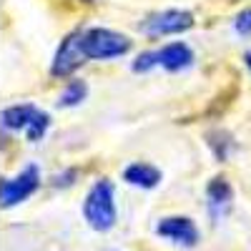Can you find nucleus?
Wrapping results in <instances>:
<instances>
[{
    "mask_svg": "<svg viewBox=\"0 0 251 251\" xmlns=\"http://www.w3.org/2000/svg\"><path fill=\"white\" fill-rule=\"evenodd\" d=\"M83 219L98 234H106L118 221V203H116V183L111 178H98L86 199H83Z\"/></svg>",
    "mask_w": 251,
    "mask_h": 251,
    "instance_id": "1",
    "label": "nucleus"
},
{
    "mask_svg": "<svg viewBox=\"0 0 251 251\" xmlns=\"http://www.w3.org/2000/svg\"><path fill=\"white\" fill-rule=\"evenodd\" d=\"M80 43L88 60H116L128 55L133 48V40L113 28H80Z\"/></svg>",
    "mask_w": 251,
    "mask_h": 251,
    "instance_id": "2",
    "label": "nucleus"
},
{
    "mask_svg": "<svg viewBox=\"0 0 251 251\" xmlns=\"http://www.w3.org/2000/svg\"><path fill=\"white\" fill-rule=\"evenodd\" d=\"M194 13L183 10V8H166V10H156L149 13L141 23L138 30L149 38H163V35H181L186 30L194 28Z\"/></svg>",
    "mask_w": 251,
    "mask_h": 251,
    "instance_id": "3",
    "label": "nucleus"
},
{
    "mask_svg": "<svg viewBox=\"0 0 251 251\" xmlns=\"http://www.w3.org/2000/svg\"><path fill=\"white\" fill-rule=\"evenodd\" d=\"M40 183H43V178H40V169L35 163H28L25 169H20L15 176L3 178V183H0V206L3 208L20 206L38 191Z\"/></svg>",
    "mask_w": 251,
    "mask_h": 251,
    "instance_id": "4",
    "label": "nucleus"
},
{
    "mask_svg": "<svg viewBox=\"0 0 251 251\" xmlns=\"http://www.w3.org/2000/svg\"><path fill=\"white\" fill-rule=\"evenodd\" d=\"M86 63H88V58L83 53L80 28H78V30H71L55 48V55L50 60V75L53 78H73V73L80 71Z\"/></svg>",
    "mask_w": 251,
    "mask_h": 251,
    "instance_id": "5",
    "label": "nucleus"
},
{
    "mask_svg": "<svg viewBox=\"0 0 251 251\" xmlns=\"http://www.w3.org/2000/svg\"><path fill=\"white\" fill-rule=\"evenodd\" d=\"M156 234L166 241L176 244V246H183V249H194L201 241V231H199L196 221L191 216H181V214L158 219Z\"/></svg>",
    "mask_w": 251,
    "mask_h": 251,
    "instance_id": "6",
    "label": "nucleus"
},
{
    "mask_svg": "<svg viewBox=\"0 0 251 251\" xmlns=\"http://www.w3.org/2000/svg\"><path fill=\"white\" fill-rule=\"evenodd\" d=\"M206 208H208V216L214 221L224 219L234 206V186L228 183L224 176H211L206 181Z\"/></svg>",
    "mask_w": 251,
    "mask_h": 251,
    "instance_id": "7",
    "label": "nucleus"
},
{
    "mask_svg": "<svg viewBox=\"0 0 251 251\" xmlns=\"http://www.w3.org/2000/svg\"><path fill=\"white\" fill-rule=\"evenodd\" d=\"M156 60H158V68L169 71V73H181L194 66L196 55L191 46H186L183 40H174V43H166L156 50Z\"/></svg>",
    "mask_w": 251,
    "mask_h": 251,
    "instance_id": "8",
    "label": "nucleus"
},
{
    "mask_svg": "<svg viewBox=\"0 0 251 251\" xmlns=\"http://www.w3.org/2000/svg\"><path fill=\"white\" fill-rule=\"evenodd\" d=\"M121 178L128 183V186H136V188H143V191H151L156 188L163 178L161 169L153 163H146V161H133L128 163L126 169L121 171Z\"/></svg>",
    "mask_w": 251,
    "mask_h": 251,
    "instance_id": "9",
    "label": "nucleus"
},
{
    "mask_svg": "<svg viewBox=\"0 0 251 251\" xmlns=\"http://www.w3.org/2000/svg\"><path fill=\"white\" fill-rule=\"evenodd\" d=\"M38 113V106H33V103H15V106H8L3 108V128L5 131H25L33 116Z\"/></svg>",
    "mask_w": 251,
    "mask_h": 251,
    "instance_id": "10",
    "label": "nucleus"
},
{
    "mask_svg": "<svg viewBox=\"0 0 251 251\" xmlns=\"http://www.w3.org/2000/svg\"><path fill=\"white\" fill-rule=\"evenodd\" d=\"M86 98H88V83L80 80V78H71L66 86H63V91L58 93V106L60 108H75Z\"/></svg>",
    "mask_w": 251,
    "mask_h": 251,
    "instance_id": "11",
    "label": "nucleus"
},
{
    "mask_svg": "<svg viewBox=\"0 0 251 251\" xmlns=\"http://www.w3.org/2000/svg\"><path fill=\"white\" fill-rule=\"evenodd\" d=\"M206 143H208V149H211V153L216 156V161H226L236 149L234 136L228 131H211L206 136Z\"/></svg>",
    "mask_w": 251,
    "mask_h": 251,
    "instance_id": "12",
    "label": "nucleus"
},
{
    "mask_svg": "<svg viewBox=\"0 0 251 251\" xmlns=\"http://www.w3.org/2000/svg\"><path fill=\"white\" fill-rule=\"evenodd\" d=\"M48 128H50V116H48L46 111H40V108H38V113L33 116L30 126L25 128V136H28V141L38 143V141H43V136L48 133Z\"/></svg>",
    "mask_w": 251,
    "mask_h": 251,
    "instance_id": "13",
    "label": "nucleus"
},
{
    "mask_svg": "<svg viewBox=\"0 0 251 251\" xmlns=\"http://www.w3.org/2000/svg\"><path fill=\"white\" fill-rule=\"evenodd\" d=\"M153 68H158L156 50H141V53L131 60V71H133V73H151Z\"/></svg>",
    "mask_w": 251,
    "mask_h": 251,
    "instance_id": "14",
    "label": "nucleus"
},
{
    "mask_svg": "<svg viewBox=\"0 0 251 251\" xmlns=\"http://www.w3.org/2000/svg\"><path fill=\"white\" fill-rule=\"evenodd\" d=\"M234 30L239 33V35H244V38H249L251 35V5L249 8H241L236 15H234Z\"/></svg>",
    "mask_w": 251,
    "mask_h": 251,
    "instance_id": "15",
    "label": "nucleus"
},
{
    "mask_svg": "<svg viewBox=\"0 0 251 251\" xmlns=\"http://www.w3.org/2000/svg\"><path fill=\"white\" fill-rule=\"evenodd\" d=\"M73 178H75V171H66V174L55 176L50 183H53L55 188H63V186H71V183H73Z\"/></svg>",
    "mask_w": 251,
    "mask_h": 251,
    "instance_id": "16",
    "label": "nucleus"
},
{
    "mask_svg": "<svg viewBox=\"0 0 251 251\" xmlns=\"http://www.w3.org/2000/svg\"><path fill=\"white\" fill-rule=\"evenodd\" d=\"M244 66L249 68V73H251V50L249 53H244Z\"/></svg>",
    "mask_w": 251,
    "mask_h": 251,
    "instance_id": "17",
    "label": "nucleus"
},
{
    "mask_svg": "<svg viewBox=\"0 0 251 251\" xmlns=\"http://www.w3.org/2000/svg\"><path fill=\"white\" fill-rule=\"evenodd\" d=\"M80 3H96V0H80Z\"/></svg>",
    "mask_w": 251,
    "mask_h": 251,
    "instance_id": "18",
    "label": "nucleus"
}]
</instances>
